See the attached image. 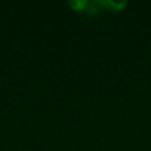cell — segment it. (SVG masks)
I'll return each mask as SVG.
<instances>
[{"instance_id": "1", "label": "cell", "mask_w": 151, "mask_h": 151, "mask_svg": "<svg viewBox=\"0 0 151 151\" xmlns=\"http://www.w3.org/2000/svg\"><path fill=\"white\" fill-rule=\"evenodd\" d=\"M98 3H99V5L107 7L111 11H121L126 5V1H113V0H109V1H98Z\"/></svg>"}, {"instance_id": "2", "label": "cell", "mask_w": 151, "mask_h": 151, "mask_svg": "<svg viewBox=\"0 0 151 151\" xmlns=\"http://www.w3.org/2000/svg\"><path fill=\"white\" fill-rule=\"evenodd\" d=\"M69 4H70V7H73L76 11H83V8H86V5H88V1L86 0H82V1H78V0H70L69 1Z\"/></svg>"}]
</instances>
